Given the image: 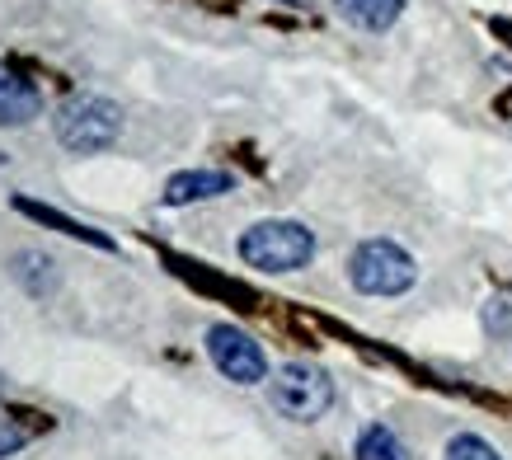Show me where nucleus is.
Here are the masks:
<instances>
[{
  "label": "nucleus",
  "mask_w": 512,
  "mask_h": 460,
  "mask_svg": "<svg viewBox=\"0 0 512 460\" xmlns=\"http://www.w3.org/2000/svg\"><path fill=\"white\" fill-rule=\"evenodd\" d=\"M235 249L259 273H301L315 259V230L287 216H268V221H254Z\"/></svg>",
  "instance_id": "f257e3e1"
},
{
  "label": "nucleus",
  "mask_w": 512,
  "mask_h": 460,
  "mask_svg": "<svg viewBox=\"0 0 512 460\" xmlns=\"http://www.w3.org/2000/svg\"><path fill=\"white\" fill-rule=\"evenodd\" d=\"M52 132H57V141H62L66 151H76V155L109 151L113 141L123 137V108L99 99V94H71L57 108Z\"/></svg>",
  "instance_id": "f03ea898"
},
{
  "label": "nucleus",
  "mask_w": 512,
  "mask_h": 460,
  "mask_svg": "<svg viewBox=\"0 0 512 460\" xmlns=\"http://www.w3.org/2000/svg\"><path fill=\"white\" fill-rule=\"evenodd\" d=\"M348 282L362 296H400L419 282V263L395 240H362L348 259Z\"/></svg>",
  "instance_id": "7ed1b4c3"
},
{
  "label": "nucleus",
  "mask_w": 512,
  "mask_h": 460,
  "mask_svg": "<svg viewBox=\"0 0 512 460\" xmlns=\"http://www.w3.org/2000/svg\"><path fill=\"white\" fill-rule=\"evenodd\" d=\"M268 395H273V409L287 414L292 423H315L334 404V381H329V371L311 367V362H287V367H278Z\"/></svg>",
  "instance_id": "20e7f679"
},
{
  "label": "nucleus",
  "mask_w": 512,
  "mask_h": 460,
  "mask_svg": "<svg viewBox=\"0 0 512 460\" xmlns=\"http://www.w3.org/2000/svg\"><path fill=\"white\" fill-rule=\"evenodd\" d=\"M207 357H212V367L235 385H259L268 376L264 348H259L245 329H235V324H212V329H207Z\"/></svg>",
  "instance_id": "39448f33"
},
{
  "label": "nucleus",
  "mask_w": 512,
  "mask_h": 460,
  "mask_svg": "<svg viewBox=\"0 0 512 460\" xmlns=\"http://www.w3.org/2000/svg\"><path fill=\"white\" fill-rule=\"evenodd\" d=\"M43 113V90L19 66L0 62V127H29Z\"/></svg>",
  "instance_id": "423d86ee"
},
{
  "label": "nucleus",
  "mask_w": 512,
  "mask_h": 460,
  "mask_svg": "<svg viewBox=\"0 0 512 460\" xmlns=\"http://www.w3.org/2000/svg\"><path fill=\"white\" fill-rule=\"evenodd\" d=\"M221 193H235V174H226V169H184L165 184V207H188V202H207L221 198Z\"/></svg>",
  "instance_id": "0eeeda50"
},
{
  "label": "nucleus",
  "mask_w": 512,
  "mask_h": 460,
  "mask_svg": "<svg viewBox=\"0 0 512 460\" xmlns=\"http://www.w3.org/2000/svg\"><path fill=\"white\" fill-rule=\"evenodd\" d=\"M334 15L362 33H386L404 15V0H334Z\"/></svg>",
  "instance_id": "6e6552de"
},
{
  "label": "nucleus",
  "mask_w": 512,
  "mask_h": 460,
  "mask_svg": "<svg viewBox=\"0 0 512 460\" xmlns=\"http://www.w3.org/2000/svg\"><path fill=\"white\" fill-rule=\"evenodd\" d=\"M357 460H414V456H409V446L386 423H372V428H362V437H357Z\"/></svg>",
  "instance_id": "1a4fd4ad"
},
{
  "label": "nucleus",
  "mask_w": 512,
  "mask_h": 460,
  "mask_svg": "<svg viewBox=\"0 0 512 460\" xmlns=\"http://www.w3.org/2000/svg\"><path fill=\"white\" fill-rule=\"evenodd\" d=\"M19 212H29L33 221H47V226H57V230H62V235H71V240H90V245L109 249V240H104V235H99V230L80 226V221H66V216H62V212H52V207H38V202L19 198Z\"/></svg>",
  "instance_id": "9d476101"
},
{
  "label": "nucleus",
  "mask_w": 512,
  "mask_h": 460,
  "mask_svg": "<svg viewBox=\"0 0 512 460\" xmlns=\"http://www.w3.org/2000/svg\"><path fill=\"white\" fill-rule=\"evenodd\" d=\"M447 460H503L494 446L475 437V432H461V437H451L447 442Z\"/></svg>",
  "instance_id": "9b49d317"
},
{
  "label": "nucleus",
  "mask_w": 512,
  "mask_h": 460,
  "mask_svg": "<svg viewBox=\"0 0 512 460\" xmlns=\"http://www.w3.org/2000/svg\"><path fill=\"white\" fill-rule=\"evenodd\" d=\"M484 329H489V334H508L512 329V296H494V301L484 306Z\"/></svg>",
  "instance_id": "f8f14e48"
},
{
  "label": "nucleus",
  "mask_w": 512,
  "mask_h": 460,
  "mask_svg": "<svg viewBox=\"0 0 512 460\" xmlns=\"http://www.w3.org/2000/svg\"><path fill=\"white\" fill-rule=\"evenodd\" d=\"M24 442H29V432L15 428V423H0V460H10L24 451Z\"/></svg>",
  "instance_id": "ddd939ff"
},
{
  "label": "nucleus",
  "mask_w": 512,
  "mask_h": 460,
  "mask_svg": "<svg viewBox=\"0 0 512 460\" xmlns=\"http://www.w3.org/2000/svg\"><path fill=\"white\" fill-rule=\"evenodd\" d=\"M278 5H292V10H311L315 0H278Z\"/></svg>",
  "instance_id": "4468645a"
},
{
  "label": "nucleus",
  "mask_w": 512,
  "mask_h": 460,
  "mask_svg": "<svg viewBox=\"0 0 512 460\" xmlns=\"http://www.w3.org/2000/svg\"><path fill=\"white\" fill-rule=\"evenodd\" d=\"M0 395H5V376H0Z\"/></svg>",
  "instance_id": "2eb2a0df"
}]
</instances>
